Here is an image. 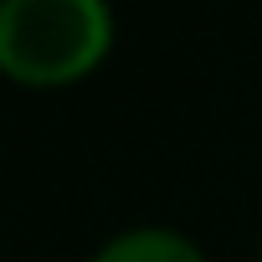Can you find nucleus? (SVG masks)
<instances>
[{
	"instance_id": "obj_1",
	"label": "nucleus",
	"mask_w": 262,
	"mask_h": 262,
	"mask_svg": "<svg viewBox=\"0 0 262 262\" xmlns=\"http://www.w3.org/2000/svg\"><path fill=\"white\" fill-rule=\"evenodd\" d=\"M113 47L108 0H0V67L26 88H67Z\"/></svg>"
},
{
	"instance_id": "obj_2",
	"label": "nucleus",
	"mask_w": 262,
	"mask_h": 262,
	"mask_svg": "<svg viewBox=\"0 0 262 262\" xmlns=\"http://www.w3.org/2000/svg\"><path fill=\"white\" fill-rule=\"evenodd\" d=\"M93 262H206V252L175 226H128L108 236Z\"/></svg>"
}]
</instances>
